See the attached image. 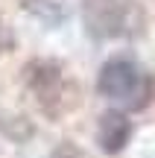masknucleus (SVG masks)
I'll list each match as a JSON object with an SVG mask.
<instances>
[{
	"instance_id": "nucleus-1",
	"label": "nucleus",
	"mask_w": 155,
	"mask_h": 158,
	"mask_svg": "<svg viewBox=\"0 0 155 158\" xmlns=\"http://www.w3.org/2000/svg\"><path fill=\"white\" fill-rule=\"evenodd\" d=\"M23 85L35 94L47 117H62L79 102V88L64 76V64L53 59H32L23 68Z\"/></svg>"
},
{
	"instance_id": "nucleus-2",
	"label": "nucleus",
	"mask_w": 155,
	"mask_h": 158,
	"mask_svg": "<svg viewBox=\"0 0 155 158\" xmlns=\"http://www.w3.org/2000/svg\"><path fill=\"white\" fill-rule=\"evenodd\" d=\"M152 88H155L152 76H146L138 68V62L126 56L108 59L97 76V91L105 100L123 102V106H132V108H144L152 97Z\"/></svg>"
},
{
	"instance_id": "nucleus-3",
	"label": "nucleus",
	"mask_w": 155,
	"mask_h": 158,
	"mask_svg": "<svg viewBox=\"0 0 155 158\" xmlns=\"http://www.w3.org/2000/svg\"><path fill=\"white\" fill-rule=\"evenodd\" d=\"M82 21L94 38H117L141 21L138 0H82Z\"/></svg>"
},
{
	"instance_id": "nucleus-4",
	"label": "nucleus",
	"mask_w": 155,
	"mask_h": 158,
	"mask_svg": "<svg viewBox=\"0 0 155 158\" xmlns=\"http://www.w3.org/2000/svg\"><path fill=\"white\" fill-rule=\"evenodd\" d=\"M132 132H135V126L123 111H105L97 123V143L105 155H117L132 141Z\"/></svg>"
},
{
	"instance_id": "nucleus-5",
	"label": "nucleus",
	"mask_w": 155,
	"mask_h": 158,
	"mask_svg": "<svg viewBox=\"0 0 155 158\" xmlns=\"http://www.w3.org/2000/svg\"><path fill=\"white\" fill-rule=\"evenodd\" d=\"M21 9H27L29 15L41 18L44 23H59V21L67 18L64 0H21Z\"/></svg>"
},
{
	"instance_id": "nucleus-6",
	"label": "nucleus",
	"mask_w": 155,
	"mask_h": 158,
	"mask_svg": "<svg viewBox=\"0 0 155 158\" xmlns=\"http://www.w3.org/2000/svg\"><path fill=\"white\" fill-rule=\"evenodd\" d=\"M0 132H3L9 141H15V143H23V141H29L32 138V123H29L27 117H0Z\"/></svg>"
},
{
	"instance_id": "nucleus-7",
	"label": "nucleus",
	"mask_w": 155,
	"mask_h": 158,
	"mask_svg": "<svg viewBox=\"0 0 155 158\" xmlns=\"http://www.w3.org/2000/svg\"><path fill=\"white\" fill-rule=\"evenodd\" d=\"M50 158H85V152H82L76 143H70V141H62L56 149L50 152Z\"/></svg>"
}]
</instances>
